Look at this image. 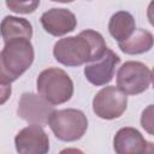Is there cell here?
<instances>
[{
  "label": "cell",
  "mask_w": 154,
  "mask_h": 154,
  "mask_svg": "<svg viewBox=\"0 0 154 154\" xmlns=\"http://www.w3.org/2000/svg\"><path fill=\"white\" fill-rule=\"evenodd\" d=\"M152 81L149 67L141 61H125L117 72V87L126 95L146 91Z\"/></svg>",
  "instance_id": "5"
},
{
  "label": "cell",
  "mask_w": 154,
  "mask_h": 154,
  "mask_svg": "<svg viewBox=\"0 0 154 154\" xmlns=\"http://www.w3.org/2000/svg\"><path fill=\"white\" fill-rule=\"evenodd\" d=\"M53 105L48 103L38 94L23 93L19 101L17 113L19 118L28 122L29 124H35L45 126L48 124L51 116L54 112Z\"/></svg>",
  "instance_id": "7"
},
{
  "label": "cell",
  "mask_w": 154,
  "mask_h": 154,
  "mask_svg": "<svg viewBox=\"0 0 154 154\" xmlns=\"http://www.w3.org/2000/svg\"><path fill=\"white\" fill-rule=\"evenodd\" d=\"M48 125L58 140L73 142L84 136L88 129V119L82 111L76 108L55 109L49 118Z\"/></svg>",
  "instance_id": "4"
},
{
  "label": "cell",
  "mask_w": 154,
  "mask_h": 154,
  "mask_svg": "<svg viewBox=\"0 0 154 154\" xmlns=\"http://www.w3.org/2000/svg\"><path fill=\"white\" fill-rule=\"evenodd\" d=\"M154 46V36L146 29H136L135 32L124 42L118 43L119 49L130 55L143 54L149 52Z\"/></svg>",
  "instance_id": "14"
},
{
  "label": "cell",
  "mask_w": 154,
  "mask_h": 154,
  "mask_svg": "<svg viewBox=\"0 0 154 154\" xmlns=\"http://www.w3.org/2000/svg\"><path fill=\"white\" fill-rule=\"evenodd\" d=\"M6 6L16 12V13H32L38 6L40 1H16V0H7Z\"/></svg>",
  "instance_id": "15"
},
{
  "label": "cell",
  "mask_w": 154,
  "mask_h": 154,
  "mask_svg": "<svg viewBox=\"0 0 154 154\" xmlns=\"http://www.w3.org/2000/svg\"><path fill=\"white\" fill-rule=\"evenodd\" d=\"M152 84H153V88H154V67L152 70Z\"/></svg>",
  "instance_id": "21"
},
{
  "label": "cell",
  "mask_w": 154,
  "mask_h": 154,
  "mask_svg": "<svg viewBox=\"0 0 154 154\" xmlns=\"http://www.w3.org/2000/svg\"><path fill=\"white\" fill-rule=\"evenodd\" d=\"M136 30L134 16L128 11H118L108 22V31L118 43L126 41Z\"/></svg>",
  "instance_id": "12"
},
{
  "label": "cell",
  "mask_w": 154,
  "mask_h": 154,
  "mask_svg": "<svg viewBox=\"0 0 154 154\" xmlns=\"http://www.w3.org/2000/svg\"><path fill=\"white\" fill-rule=\"evenodd\" d=\"M128 96L118 87L108 85L103 87L93 99L94 113L106 120L119 118L126 109Z\"/></svg>",
  "instance_id": "6"
},
{
  "label": "cell",
  "mask_w": 154,
  "mask_h": 154,
  "mask_svg": "<svg viewBox=\"0 0 154 154\" xmlns=\"http://www.w3.org/2000/svg\"><path fill=\"white\" fill-rule=\"evenodd\" d=\"M14 146L18 154H48L49 138L42 126L30 124L16 135Z\"/></svg>",
  "instance_id": "8"
},
{
  "label": "cell",
  "mask_w": 154,
  "mask_h": 154,
  "mask_svg": "<svg viewBox=\"0 0 154 154\" xmlns=\"http://www.w3.org/2000/svg\"><path fill=\"white\" fill-rule=\"evenodd\" d=\"M1 36L4 43L16 38H28L32 36V25L25 18L6 16L1 22Z\"/></svg>",
  "instance_id": "13"
},
{
  "label": "cell",
  "mask_w": 154,
  "mask_h": 154,
  "mask_svg": "<svg viewBox=\"0 0 154 154\" xmlns=\"http://www.w3.org/2000/svg\"><path fill=\"white\" fill-rule=\"evenodd\" d=\"M141 126L144 129L146 132L154 136V103L148 105L141 114Z\"/></svg>",
  "instance_id": "16"
},
{
  "label": "cell",
  "mask_w": 154,
  "mask_h": 154,
  "mask_svg": "<svg viewBox=\"0 0 154 154\" xmlns=\"http://www.w3.org/2000/svg\"><path fill=\"white\" fill-rule=\"evenodd\" d=\"M40 22L46 32L57 37L72 32L77 26L75 13L67 8L59 7H54L43 12Z\"/></svg>",
  "instance_id": "10"
},
{
  "label": "cell",
  "mask_w": 154,
  "mask_h": 154,
  "mask_svg": "<svg viewBox=\"0 0 154 154\" xmlns=\"http://www.w3.org/2000/svg\"><path fill=\"white\" fill-rule=\"evenodd\" d=\"M120 63V58L109 48L99 60L91 61L84 67V76L87 81L96 87L106 85L113 79L117 65Z\"/></svg>",
  "instance_id": "9"
},
{
  "label": "cell",
  "mask_w": 154,
  "mask_h": 154,
  "mask_svg": "<svg viewBox=\"0 0 154 154\" xmlns=\"http://www.w3.org/2000/svg\"><path fill=\"white\" fill-rule=\"evenodd\" d=\"M59 154H84V153L78 148H65L60 150Z\"/></svg>",
  "instance_id": "19"
},
{
  "label": "cell",
  "mask_w": 154,
  "mask_h": 154,
  "mask_svg": "<svg viewBox=\"0 0 154 154\" xmlns=\"http://www.w3.org/2000/svg\"><path fill=\"white\" fill-rule=\"evenodd\" d=\"M10 95H11V85L1 84V103H4Z\"/></svg>",
  "instance_id": "18"
},
{
  "label": "cell",
  "mask_w": 154,
  "mask_h": 154,
  "mask_svg": "<svg viewBox=\"0 0 154 154\" xmlns=\"http://www.w3.org/2000/svg\"><path fill=\"white\" fill-rule=\"evenodd\" d=\"M147 18L152 26H154V0L149 2L147 7Z\"/></svg>",
  "instance_id": "17"
},
{
  "label": "cell",
  "mask_w": 154,
  "mask_h": 154,
  "mask_svg": "<svg viewBox=\"0 0 154 154\" xmlns=\"http://www.w3.org/2000/svg\"><path fill=\"white\" fill-rule=\"evenodd\" d=\"M107 51L103 36L91 29L81 31L76 36H67L55 42L53 55L65 66L76 67L99 60Z\"/></svg>",
  "instance_id": "1"
},
{
  "label": "cell",
  "mask_w": 154,
  "mask_h": 154,
  "mask_svg": "<svg viewBox=\"0 0 154 154\" xmlns=\"http://www.w3.org/2000/svg\"><path fill=\"white\" fill-rule=\"evenodd\" d=\"M142 134L131 126L122 128L113 138V149L116 154H142L147 147Z\"/></svg>",
  "instance_id": "11"
},
{
  "label": "cell",
  "mask_w": 154,
  "mask_h": 154,
  "mask_svg": "<svg viewBox=\"0 0 154 154\" xmlns=\"http://www.w3.org/2000/svg\"><path fill=\"white\" fill-rule=\"evenodd\" d=\"M142 154H154V143L153 142H147V147Z\"/></svg>",
  "instance_id": "20"
},
{
  "label": "cell",
  "mask_w": 154,
  "mask_h": 154,
  "mask_svg": "<svg viewBox=\"0 0 154 154\" xmlns=\"http://www.w3.org/2000/svg\"><path fill=\"white\" fill-rule=\"evenodd\" d=\"M38 95L48 103L55 106L67 102L73 95V82L63 69L48 67L36 79Z\"/></svg>",
  "instance_id": "3"
},
{
  "label": "cell",
  "mask_w": 154,
  "mask_h": 154,
  "mask_svg": "<svg viewBox=\"0 0 154 154\" xmlns=\"http://www.w3.org/2000/svg\"><path fill=\"white\" fill-rule=\"evenodd\" d=\"M34 47L28 38H16L5 43L0 54V84H10L32 64Z\"/></svg>",
  "instance_id": "2"
}]
</instances>
